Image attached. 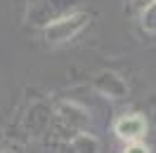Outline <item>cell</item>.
Instances as JSON below:
<instances>
[{
    "mask_svg": "<svg viewBox=\"0 0 156 153\" xmlns=\"http://www.w3.org/2000/svg\"><path fill=\"white\" fill-rule=\"evenodd\" d=\"M78 5H80V0H33L26 7L24 21L31 29L45 31L50 24H55L57 19L76 12Z\"/></svg>",
    "mask_w": 156,
    "mask_h": 153,
    "instance_id": "cell-1",
    "label": "cell"
},
{
    "mask_svg": "<svg viewBox=\"0 0 156 153\" xmlns=\"http://www.w3.org/2000/svg\"><path fill=\"white\" fill-rule=\"evenodd\" d=\"M88 24H90V14L85 10H76L71 14H66V17L57 19L55 24H50L48 29L43 31V38H45L48 45L59 47V45H66L69 40H73Z\"/></svg>",
    "mask_w": 156,
    "mask_h": 153,
    "instance_id": "cell-2",
    "label": "cell"
},
{
    "mask_svg": "<svg viewBox=\"0 0 156 153\" xmlns=\"http://www.w3.org/2000/svg\"><path fill=\"white\" fill-rule=\"evenodd\" d=\"M55 123L59 127L69 130V132H73V134L85 132L88 125H90V111L85 106L76 104V101L64 99V101L55 104Z\"/></svg>",
    "mask_w": 156,
    "mask_h": 153,
    "instance_id": "cell-3",
    "label": "cell"
},
{
    "mask_svg": "<svg viewBox=\"0 0 156 153\" xmlns=\"http://www.w3.org/2000/svg\"><path fill=\"white\" fill-rule=\"evenodd\" d=\"M52 123H55V106L45 104V101H33L24 115V130L31 137L45 134Z\"/></svg>",
    "mask_w": 156,
    "mask_h": 153,
    "instance_id": "cell-4",
    "label": "cell"
},
{
    "mask_svg": "<svg viewBox=\"0 0 156 153\" xmlns=\"http://www.w3.org/2000/svg\"><path fill=\"white\" fill-rule=\"evenodd\" d=\"M92 87H95L102 97L111 99V101H123V99H128V94H130L128 83L118 76L116 71H109V68L107 71H99L97 76L92 78Z\"/></svg>",
    "mask_w": 156,
    "mask_h": 153,
    "instance_id": "cell-5",
    "label": "cell"
},
{
    "mask_svg": "<svg viewBox=\"0 0 156 153\" xmlns=\"http://www.w3.org/2000/svg\"><path fill=\"white\" fill-rule=\"evenodd\" d=\"M147 130H149V125L142 113H126L114 123V134L126 144L142 141L147 137Z\"/></svg>",
    "mask_w": 156,
    "mask_h": 153,
    "instance_id": "cell-6",
    "label": "cell"
},
{
    "mask_svg": "<svg viewBox=\"0 0 156 153\" xmlns=\"http://www.w3.org/2000/svg\"><path fill=\"white\" fill-rule=\"evenodd\" d=\"M71 148L73 153H99V139L92 132H78L71 137Z\"/></svg>",
    "mask_w": 156,
    "mask_h": 153,
    "instance_id": "cell-7",
    "label": "cell"
},
{
    "mask_svg": "<svg viewBox=\"0 0 156 153\" xmlns=\"http://www.w3.org/2000/svg\"><path fill=\"white\" fill-rule=\"evenodd\" d=\"M140 24H142V29H144V31L156 33V2L140 14Z\"/></svg>",
    "mask_w": 156,
    "mask_h": 153,
    "instance_id": "cell-8",
    "label": "cell"
},
{
    "mask_svg": "<svg viewBox=\"0 0 156 153\" xmlns=\"http://www.w3.org/2000/svg\"><path fill=\"white\" fill-rule=\"evenodd\" d=\"M123 153H151V151H149V146H147V144H142V141H133V144H126Z\"/></svg>",
    "mask_w": 156,
    "mask_h": 153,
    "instance_id": "cell-9",
    "label": "cell"
},
{
    "mask_svg": "<svg viewBox=\"0 0 156 153\" xmlns=\"http://www.w3.org/2000/svg\"><path fill=\"white\" fill-rule=\"evenodd\" d=\"M156 0H130V7L137 12V14H142V12L147 10V7H151Z\"/></svg>",
    "mask_w": 156,
    "mask_h": 153,
    "instance_id": "cell-10",
    "label": "cell"
},
{
    "mask_svg": "<svg viewBox=\"0 0 156 153\" xmlns=\"http://www.w3.org/2000/svg\"><path fill=\"white\" fill-rule=\"evenodd\" d=\"M2 153H21V151H17V148H5Z\"/></svg>",
    "mask_w": 156,
    "mask_h": 153,
    "instance_id": "cell-11",
    "label": "cell"
}]
</instances>
